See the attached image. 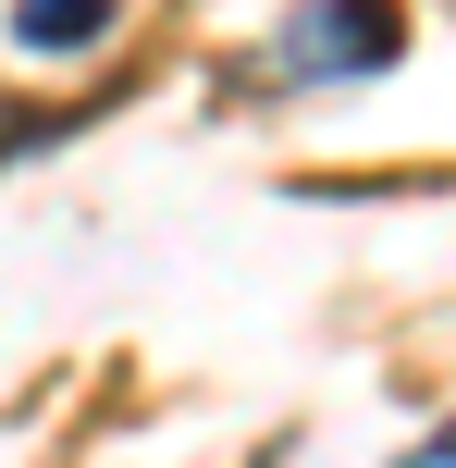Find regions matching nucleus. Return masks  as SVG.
<instances>
[{"instance_id": "nucleus-1", "label": "nucleus", "mask_w": 456, "mask_h": 468, "mask_svg": "<svg viewBox=\"0 0 456 468\" xmlns=\"http://www.w3.org/2000/svg\"><path fill=\"white\" fill-rule=\"evenodd\" d=\"M284 62L296 74H370V62H395V25L383 13H309V25H296V37H284Z\"/></svg>"}, {"instance_id": "nucleus-2", "label": "nucleus", "mask_w": 456, "mask_h": 468, "mask_svg": "<svg viewBox=\"0 0 456 468\" xmlns=\"http://www.w3.org/2000/svg\"><path fill=\"white\" fill-rule=\"evenodd\" d=\"M13 37L25 49H99V37H111V0H25Z\"/></svg>"}, {"instance_id": "nucleus-3", "label": "nucleus", "mask_w": 456, "mask_h": 468, "mask_svg": "<svg viewBox=\"0 0 456 468\" xmlns=\"http://www.w3.org/2000/svg\"><path fill=\"white\" fill-rule=\"evenodd\" d=\"M408 468H456V431H432V444H419V456H408Z\"/></svg>"}]
</instances>
